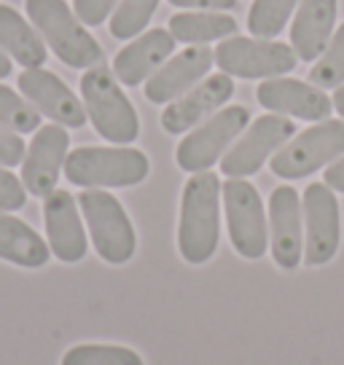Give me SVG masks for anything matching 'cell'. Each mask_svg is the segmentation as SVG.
I'll use <instances>...</instances> for the list:
<instances>
[{
	"label": "cell",
	"mask_w": 344,
	"mask_h": 365,
	"mask_svg": "<svg viewBox=\"0 0 344 365\" xmlns=\"http://www.w3.org/2000/svg\"><path fill=\"white\" fill-rule=\"evenodd\" d=\"M19 91L38 113L51 118L54 124L70 126V129H81L86 124L84 103L76 97V91L70 89L59 76H54L51 70L27 68L19 76Z\"/></svg>",
	"instance_id": "obj_13"
},
{
	"label": "cell",
	"mask_w": 344,
	"mask_h": 365,
	"mask_svg": "<svg viewBox=\"0 0 344 365\" xmlns=\"http://www.w3.org/2000/svg\"><path fill=\"white\" fill-rule=\"evenodd\" d=\"M0 126L11 129L16 135H33L41 129V113L22 94H16L11 86H3V83H0Z\"/></svg>",
	"instance_id": "obj_27"
},
{
	"label": "cell",
	"mask_w": 344,
	"mask_h": 365,
	"mask_svg": "<svg viewBox=\"0 0 344 365\" xmlns=\"http://www.w3.org/2000/svg\"><path fill=\"white\" fill-rule=\"evenodd\" d=\"M178 9H194V11H231L237 9V0H170Z\"/></svg>",
	"instance_id": "obj_32"
},
{
	"label": "cell",
	"mask_w": 344,
	"mask_h": 365,
	"mask_svg": "<svg viewBox=\"0 0 344 365\" xmlns=\"http://www.w3.org/2000/svg\"><path fill=\"white\" fill-rule=\"evenodd\" d=\"M339 0H301L290 24V48L301 62H315L333 35Z\"/></svg>",
	"instance_id": "obj_20"
},
{
	"label": "cell",
	"mask_w": 344,
	"mask_h": 365,
	"mask_svg": "<svg viewBox=\"0 0 344 365\" xmlns=\"http://www.w3.org/2000/svg\"><path fill=\"white\" fill-rule=\"evenodd\" d=\"M70 153V135L65 126L46 124L33 135L22 161V185L27 194L46 199L57 191L59 175L65 170V159Z\"/></svg>",
	"instance_id": "obj_12"
},
{
	"label": "cell",
	"mask_w": 344,
	"mask_h": 365,
	"mask_svg": "<svg viewBox=\"0 0 344 365\" xmlns=\"http://www.w3.org/2000/svg\"><path fill=\"white\" fill-rule=\"evenodd\" d=\"M9 76H11V57L0 51V81L9 78Z\"/></svg>",
	"instance_id": "obj_35"
},
{
	"label": "cell",
	"mask_w": 344,
	"mask_h": 365,
	"mask_svg": "<svg viewBox=\"0 0 344 365\" xmlns=\"http://www.w3.org/2000/svg\"><path fill=\"white\" fill-rule=\"evenodd\" d=\"M27 145H24L22 135H16L11 129L0 126V167H16L24 161Z\"/></svg>",
	"instance_id": "obj_31"
},
{
	"label": "cell",
	"mask_w": 344,
	"mask_h": 365,
	"mask_svg": "<svg viewBox=\"0 0 344 365\" xmlns=\"http://www.w3.org/2000/svg\"><path fill=\"white\" fill-rule=\"evenodd\" d=\"M293 135H296V124L290 118H285V115L269 113L256 118L237 137V143L223 153L221 172L226 178H248V175H256L266 164V159H272L288 140H293Z\"/></svg>",
	"instance_id": "obj_10"
},
{
	"label": "cell",
	"mask_w": 344,
	"mask_h": 365,
	"mask_svg": "<svg viewBox=\"0 0 344 365\" xmlns=\"http://www.w3.org/2000/svg\"><path fill=\"white\" fill-rule=\"evenodd\" d=\"M216 62V51H210L207 46H188L181 54L170 57L161 65L148 81H146V100L153 105H164L178 100L181 94L194 89Z\"/></svg>",
	"instance_id": "obj_17"
},
{
	"label": "cell",
	"mask_w": 344,
	"mask_h": 365,
	"mask_svg": "<svg viewBox=\"0 0 344 365\" xmlns=\"http://www.w3.org/2000/svg\"><path fill=\"white\" fill-rule=\"evenodd\" d=\"M44 226L51 255L62 263H79L86 255V231L81 220V207L73 194L57 188L44 199Z\"/></svg>",
	"instance_id": "obj_18"
},
{
	"label": "cell",
	"mask_w": 344,
	"mask_h": 365,
	"mask_svg": "<svg viewBox=\"0 0 344 365\" xmlns=\"http://www.w3.org/2000/svg\"><path fill=\"white\" fill-rule=\"evenodd\" d=\"M0 51L22 68H44L49 57L44 38L11 6H0Z\"/></svg>",
	"instance_id": "obj_22"
},
{
	"label": "cell",
	"mask_w": 344,
	"mask_h": 365,
	"mask_svg": "<svg viewBox=\"0 0 344 365\" xmlns=\"http://www.w3.org/2000/svg\"><path fill=\"white\" fill-rule=\"evenodd\" d=\"M167 30L181 43L202 46L237 33V19L218 11H183L172 16L167 22Z\"/></svg>",
	"instance_id": "obj_23"
},
{
	"label": "cell",
	"mask_w": 344,
	"mask_h": 365,
	"mask_svg": "<svg viewBox=\"0 0 344 365\" xmlns=\"http://www.w3.org/2000/svg\"><path fill=\"white\" fill-rule=\"evenodd\" d=\"M116 6H118V0H76L73 11L86 27H97L116 11Z\"/></svg>",
	"instance_id": "obj_30"
},
{
	"label": "cell",
	"mask_w": 344,
	"mask_h": 365,
	"mask_svg": "<svg viewBox=\"0 0 344 365\" xmlns=\"http://www.w3.org/2000/svg\"><path fill=\"white\" fill-rule=\"evenodd\" d=\"M79 207L97 255L113 266L132 261V255L138 250V234L124 205L108 191L84 188L79 194Z\"/></svg>",
	"instance_id": "obj_5"
},
{
	"label": "cell",
	"mask_w": 344,
	"mask_h": 365,
	"mask_svg": "<svg viewBox=\"0 0 344 365\" xmlns=\"http://www.w3.org/2000/svg\"><path fill=\"white\" fill-rule=\"evenodd\" d=\"M331 103H333V110L342 115V121H344V83L336 91H333V100H331Z\"/></svg>",
	"instance_id": "obj_34"
},
{
	"label": "cell",
	"mask_w": 344,
	"mask_h": 365,
	"mask_svg": "<svg viewBox=\"0 0 344 365\" xmlns=\"http://www.w3.org/2000/svg\"><path fill=\"white\" fill-rule=\"evenodd\" d=\"M59 365H146L135 349L118 344H79L62 354Z\"/></svg>",
	"instance_id": "obj_25"
},
{
	"label": "cell",
	"mask_w": 344,
	"mask_h": 365,
	"mask_svg": "<svg viewBox=\"0 0 344 365\" xmlns=\"http://www.w3.org/2000/svg\"><path fill=\"white\" fill-rule=\"evenodd\" d=\"M298 3L301 0H253L248 11V30L253 33V38L275 41L290 22Z\"/></svg>",
	"instance_id": "obj_24"
},
{
	"label": "cell",
	"mask_w": 344,
	"mask_h": 365,
	"mask_svg": "<svg viewBox=\"0 0 344 365\" xmlns=\"http://www.w3.org/2000/svg\"><path fill=\"white\" fill-rule=\"evenodd\" d=\"M221 242V180L213 172H196L183 185L178 250L186 263H207Z\"/></svg>",
	"instance_id": "obj_1"
},
{
	"label": "cell",
	"mask_w": 344,
	"mask_h": 365,
	"mask_svg": "<svg viewBox=\"0 0 344 365\" xmlns=\"http://www.w3.org/2000/svg\"><path fill=\"white\" fill-rule=\"evenodd\" d=\"M269 245L280 269L293 272L304 258L301 240V196L290 185H280L269 196Z\"/></svg>",
	"instance_id": "obj_16"
},
{
	"label": "cell",
	"mask_w": 344,
	"mask_h": 365,
	"mask_svg": "<svg viewBox=\"0 0 344 365\" xmlns=\"http://www.w3.org/2000/svg\"><path fill=\"white\" fill-rule=\"evenodd\" d=\"M251 124V110L245 105H229L210 115L207 121L196 126L194 132L181 140V145L175 150V161L183 172H207L223 153L237 143V137Z\"/></svg>",
	"instance_id": "obj_7"
},
{
	"label": "cell",
	"mask_w": 344,
	"mask_h": 365,
	"mask_svg": "<svg viewBox=\"0 0 344 365\" xmlns=\"http://www.w3.org/2000/svg\"><path fill=\"white\" fill-rule=\"evenodd\" d=\"M175 38L164 27H153L124 46L113 59V76L124 86H140L172 57Z\"/></svg>",
	"instance_id": "obj_19"
},
{
	"label": "cell",
	"mask_w": 344,
	"mask_h": 365,
	"mask_svg": "<svg viewBox=\"0 0 344 365\" xmlns=\"http://www.w3.org/2000/svg\"><path fill=\"white\" fill-rule=\"evenodd\" d=\"M310 83L323 91L339 89L344 83V24H339V30L331 35L325 51L310 70Z\"/></svg>",
	"instance_id": "obj_28"
},
{
	"label": "cell",
	"mask_w": 344,
	"mask_h": 365,
	"mask_svg": "<svg viewBox=\"0 0 344 365\" xmlns=\"http://www.w3.org/2000/svg\"><path fill=\"white\" fill-rule=\"evenodd\" d=\"M161 0H118L116 11L111 14V35L116 41H129L148 27L151 16L156 14Z\"/></svg>",
	"instance_id": "obj_26"
},
{
	"label": "cell",
	"mask_w": 344,
	"mask_h": 365,
	"mask_svg": "<svg viewBox=\"0 0 344 365\" xmlns=\"http://www.w3.org/2000/svg\"><path fill=\"white\" fill-rule=\"evenodd\" d=\"M24 9L46 48L68 68L89 70L103 62V46L65 0H24Z\"/></svg>",
	"instance_id": "obj_2"
},
{
	"label": "cell",
	"mask_w": 344,
	"mask_h": 365,
	"mask_svg": "<svg viewBox=\"0 0 344 365\" xmlns=\"http://www.w3.org/2000/svg\"><path fill=\"white\" fill-rule=\"evenodd\" d=\"M27 205V188L11 170L0 167V212H14Z\"/></svg>",
	"instance_id": "obj_29"
},
{
	"label": "cell",
	"mask_w": 344,
	"mask_h": 365,
	"mask_svg": "<svg viewBox=\"0 0 344 365\" xmlns=\"http://www.w3.org/2000/svg\"><path fill=\"white\" fill-rule=\"evenodd\" d=\"M51 258L49 242L11 212H0V261L22 266V269H41Z\"/></svg>",
	"instance_id": "obj_21"
},
{
	"label": "cell",
	"mask_w": 344,
	"mask_h": 365,
	"mask_svg": "<svg viewBox=\"0 0 344 365\" xmlns=\"http://www.w3.org/2000/svg\"><path fill=\"white\" fill-rule=\"evenodd\" d=\"M151 161L129 145H81L65 159V178L79 188H129L148 178Z\"/></svg>",
	"instance_id": "obj_4"
},
{
	"label": "cell",
	"mask_w": 344,
	"mask_h": 365,
	"mask_svg": "<svg viewBox=\"0 0 344 365\" xmlns=\"http://www.w3.org/2000/svg\"><path fill=\"white\" fill-rule=\"evenodd\" d=\"M81 103L86 108L94 132L103 140L113 145H132L140 137L138 110L129 103L113 70L105 65L89 68L81 76Z\"/></svg>",
	"instance_id": "obj_3"
},
{
	"label": "cell",
	"mask_w": 344,
	"mask_h": 365,
	"mask_svg": "<svg viewBox=\"0 0 344 365\" xmlns=\"http://www.w3.org/2000/svg\"><path fill=\"white\" fill-rule=\"evenodd\" d=\"M339 156H344V121L325 118L320 124L304 129L293 140H288L272 156L269 167L283 180H298L325 164H333Z\"/></svg>",
	"instance_id": "obj_8"
},
{
	"label": "cell",
	"mask_w": 344,
	"mask_h": 365,
	"mask_svg": "<svg viewBox=\"0 0 344 365\" xmlns=\"http://www.w3.org/2000/svg\"><path fill=\"white\" fill-rule=\"evenodd\" d=\"M296 51L283 41H264V38H226L216 48V65L226 76L248 81L280 78L296 68Z\"/></svg>",
	"instance_id": "obj_9"
},
{
	"label": "cell",
	"mask_w": 344,
	"mask_h": 365,
	"mask_svg": "<svg viewBox=\"0 0 344 365\" xmlns=\"http://www.w3.org/2000/svg\"><path fill=\"white\" fill-rule=\"evenodd\" d=\"M231 247L248 261H258L269 247V217L258 188L245 178H229L221 185Z\"/></svg>",
	"instance_id": "obj_6"
},
{
	"label": "cell",
	"mask_w": 344,
	"mask_h": 365,
	"mask_svg": "<svg viewBox=\"0 0 344 365\" xmlns=\"http://www.w3.org/2000/svg\"><path fill=\"white\" fill-rule=\"evenodd\" d=\"M301 215H304V263L323 266L339 252L342 242L339 199L325 182H310L301 196Z\"/></svg>",
	"instance_id": "obj_11"
},
{
	"label": "cell",
	"mask_w": 344,
	"mask_h": 365,
	"mask_svg": "<svg viewBox=\"0 0 344 365\" xmlns=\"http://www.w3.org/2000/svg\"><path fill=\"white\" fill-rule=\"evenodd\" d=\"M256 100L261 108L277 115H293L301 121H325L333 110L331 97L310 81L298 78H266L256 89Z\"/></svg>",
	"instance_id": "obj_15"
},
{
	"label": "cell",
	"mask_w": 344,
	"mask_h": 365,
	"mask_svg": "<svg viewBox=\"0 0 344 365\" xmlns=\"http://www.w3.org/2000/svg\"><path fill=\"white\" fill-rule=\"evenodd\" d=\"M323 180H325V185H328L331 191H339V194H344V156H339L333 164H328V167H325Z\"/></svg>",
	"instance_id": "obj_33"
},
{
	"label": "cell",
	"mask_w": 344,
	"mask_h": 365,
	"mask_svg": "<svg viewBox=\"0 0 344 365\" xmlns=\"http://www.w3.org/2000/svg\"><path fill=\"white\" fill-rule=\"evenodd\" d=\"M234 94V81L226 73H216L207 76L196 83L194 89L181 94L178 100H172L164 110H161V126L170 135H183L191 132L196 124L207 121L210 115L218 113V108L231 100Z\"/></svg>",
	"instance_id": "obj_14"
}]
</instances>
